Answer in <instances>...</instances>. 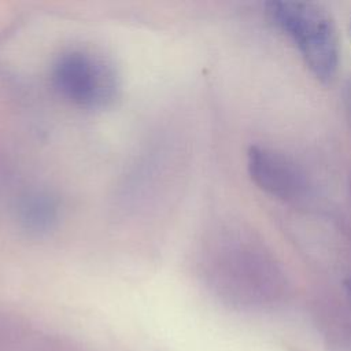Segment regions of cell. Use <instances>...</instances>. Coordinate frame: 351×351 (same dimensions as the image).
<instances>
[{
  "mask_svg": "<svg viewBox=\"0 0 351 351\" xmlns=\"http://www.w3.org/2000/svg\"><path fill=\"white\" fill-rule=\"evenodd\" d=\"M267 12L292 38L314 75L329 81L339 66V38L330 14L319 4L291 0L267 3Z\"/></svg>",
  "mask_w": 351,
  "mask_h": 351,
  "instance_id": "1",
  "label": "cell"
},
{
  "mask_svg": "<svg viewBox=\"0 0 351 351\" xmlns=\"http://www.w3.org/2000/svg\"><path fill=\"white\" fill-rule=\"evenodd\" d=\"M52 81L63 97L82 107L103 106L112 99L115 90L110 67L82 51L60 55L52 69Z\"/></svg>",
  "mask_w": 351,
  "mask_h": 351,
  "instance_id": "2",
  "label": "cell"
},
{
  "mask_svg": "<svg viewBox=\"0 0 351 351\" xmlns=\"http://www.w3.org/2000/svg\"><path fill=\"white\" fill-rule=\"evenodd\" d=\"M248 171L259 188L284 200L300 197L307 186L296 163L273 148L252 145L248 151Z\"/></svg>",
  "mask_w": 351,
  "mask_h": 351,
  "instance_id": "3",
  "label": "cell"
},
{
  "mask_svg": "<svg viewBox=\"0 0 351 351\" xmlns=\"http://www.w3.org/2000/svg\"><path fill=\"white\" fill-rule=\"evenodd\" d=\"M58 207L55 200L45 193H32L23 197L19 206V217L26 228L45 230L56 221Z\"/></svg>",
  "mask_w": 351,
  "mask_h": 351,
  "instance_id": "4",
  "label": "cell"
}]
</instances>
